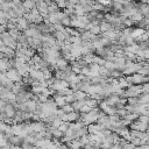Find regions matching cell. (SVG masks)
Wrapping results in <instances>:
<instances>
[{
	"instance_id": "1",
	"label": "cell",
	"mask_w": 149,
	"mask_h": 149,
	"mask_svg": "<svg viewBox=\"0 0 149 149\" xmlns=\"http://www.w3.org/2000/svg\"><path fill=\"white\" fill-rule=\"evenodd\" d=\"M4 32V26H1V25H0V34H1Z\"/></svg>"
}]
</instances>
